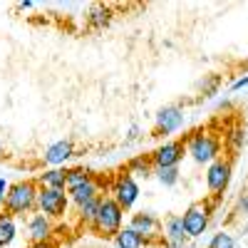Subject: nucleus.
I'll return each mask as SVG.
<instances>
[{
    "label": "nucleus",
    "instance_id": "4",
    "mask_svg": "<svg viewBox=\"0 0 248 248\" xmlns=\"http://www.w3.org/2000/svg\"><path fill=\"white\" fill-rule=\"evenodd\" d=\"M216 206H218V199H203V201H196L191 203L189 209H186L181 214V221H184V231L189 238H199L206 233V229H209V223H211V216L216 211Z\"/></svg>",
    "mask_w": 248,
    "mask_h": 248
},
{
    "label": "nucleus",
    "instance_id": "14",
    "mask_svg": "<svg viewBox=\"0 0 248 248\" xmlns=\"http://www.w3.org/2000/svg\"><path fill=\"white\" fill-rule=\"evenodd\" d=\"M221 139H223V156H238V152H243L246 147V129L243 124H231V127H223L221 129Z\"/></svg>",
    "mask_w": 248,
    "mask_h": 248
},
{
    "label": "nucleus",
    "instance_id": "9",
    "mask_svg": "<svg viewBox=\"0 0 248 248\" xmlns=\"http://www.w3.org/2000/svg\"><path fill=\"white\" fill-rule=\"evenodd\" d=\"M129 229L137 231L147 246H161V218L154 211H137V214H132Z\"/></svg>",
    "mask_w": 248,
    "mask_h": 248
},
{
    "label": "nucleus",
    "instance_id": "29",
    "mask_svg": "<svg viewBox=\"0 0 248 248\" xmlns=\"http://www.w3.org/2000/svg\"><path fill=\"white\" fill-rule=\"evenodd\" d=\"M17 8H20V10H32L35 3H32V0H23V3H17Z\"/></svg>",
    "mask_w": 248,
    "mask_h": 248
},
{
    "label": "nucleus",
    "instance_id": "11",
    "mask_svg": "<svg viewBox=\"0 0 248 248\" xmlns=\"http://www.w3.org/2000/svg\"><path fill=\"white\" fill-rule=\"evenodd\" d=\"M72 156H77L75 141L72 139H57V141H52L50 147L45 149L43 164L47 169H60V167H65V161H70Z\"/></svg>",
    "mask_w": 248,
    "mask_h": 248
},
{
    "label": "nucleus",
    "instance_id": "19",
    "mask_svg": "<svg viewBox=\"0 0 248 248\" xmlns=\"http://www.w3.org/2000/svg\"><path fill=\"white\" fill-rule=\"evenodd\" d=\"M37 186L45 189H65L67 191V179H65V169H45L43 174H37Z\"/></svg>",
    "mask_w": 248,
    "mask_h": 248
},
{
    "label": "nucleus",
    "instance_id": "1",
    "mask_svg": "<svg viewBox=\"0 0 248 248\" xmlns=\"http://www.w3.org/2000/svg\"><path fill=\"white\" fill-rule=\"evenodd\" d=\"M184 144H186V156H191L196 164H201V167H209L211 161L223 156L221 132H216L211 127L194 129L189 137H184Z\"/></svg>",
    "mask_w": 248,
    "mask_h": 248
},
{
    "label": "nucleus",
    "instance_id": "13",
    "mask_svg": "<svg viewBox=\"0 0 248 248\" xmlns=\"http://www.w3.org/2000/svg\"><path fill=\"white\" fill-rule=\"evenodd\" d=\"M52 233H55V223L47 216H43L40 211H35V214L28 216V238H30V243L35 248L37 246L45 248V243L52 238Z\"/></svg>",
    "mask_w": 248,
    "mask_h": 248
},
{
    "label": "nucleus",
    "instance_id": "15",
    "mask_svg": "<svg viewBox=\"0 0 248 248\" xmlns=\"http://www.w3.org/2000/svg\"><path fill=\"white\" fill-rule=\"evenodd\" d=\"M85 20H87V28H90V30H105V28L112 25L114 10H112V5H102V3H97V5H92V8L87 10Z\"/></svg>",
    "mask_w": 248,
    "mask_h": 248
},
{
    "label": "nucleus",
    "instance_id": "10",
    "mask_svg": "<svg viewBox=\"0 0 248 248\" xmlns=\"http://www.w3.org/2000/svg\"><path fill=\"white\" fill-rule=\"evenodd\" d=\"M184 156H186V144H184V139H167V141L159 144V147L149 154L154 169L179 167V164L184 161Z\"/></svg>",
    "mask_w": 248,
    "mask_h": 248
},
{
    "label": "nucleus",
    "instance_id": "27",
    "mask_svg": "<svg viewBox=\"0 0 248 248\" xmlns=\"http://www.w3.org/2000/svg\"><path fill=\"white\" fill-rule=\"evenodd\" d=\"M8 189H10V184H8L5 179H0V203L5 201V194H8Z\"/></svg>",
    "mask_w": 248,
    "mask_h": 248
},
{
    "label": "nucleus",
    "instance_id": "30",
    "mask_svg": "<svg viewBox=\"0 0 248 248\" xmlns=\"http://www.w3.org/2000/svg\"><path fill=\"white\" fill-rule=\"evenodd\" d=\"M0 156H3V141H0Z\"/></svg>",
    "mask_w": 248,
    "mask_h": 248
},
{
    "label": "nucleus",
    "instance_id": "23",
    "mask_svg": "<svg viewBox=\"0 0 248 248\" xmlns=\"http://www.w3.org/2000/svg\"><path fill=\"white\" fill-rule=\"evenodd\" d=\"M154 176H156V181H159L161 186H167V189H171V186H176V184H179L181 171H179V167H169V169H154Z\"/></svg>",
    "mask_w": 248,
    "mask_h": 248
},
{
    "label": "nucleus",
    "instance_id": "22",
    "mask_svg": "<svg viewBox=\"0 0 248 248\" xmlns=\"http://www.w3.org/2000/svg\"><path fill=\"white\" fill-rule=\"evenodd\" d=\"M65 179H67V189H72V186H79V184L94 179V171L85 167H72V169H65Z\"/></svg>",
    "mask_w": 248,
    "mask_h": 248
},
{
    "label": "nucleus",
    "instance_id": "8",
    "mask_svg": "<svg viewBox=\"0 0 248 248\" xmlns=\"http://www.w3.org/2000/svg\"><path fill=\"white\" fill-rule=\"evenodd\" d=\"M184 124H186L184 107L167 105V107H161L154 114V127H152V134L149 137H169V134H176L179 129H184Z\"/></svg>",
    "mask_w": 248,
    "mask_h": 248
},
{
    "label": "nucleus",
    "instance_id": "25",
    "mask_svg": "<svg viewBox=\"0 0 248 248\" xmlns=\"http://www.w3.org/2000/svg\"><path fill=\"white\" fill-rule=\"evenodd\" d=\"M243 87H248V75H246V77H238V79H233L229 90H231V92H238V90H243Z\"/></svg>",
    "mask_w": 248,
    "mask_h": 248
},
{
    "label": "nucleus",
    "instance_id": "17",
    "mask_svg": "<svg viewBox=\"0 0 248 248\" xmlns=\"http://www.w3.org/2000/svg\"><path fill=\"white\" fill-rule=\"evenodd\" d=\"M102 196H105V194H102ZM102 196H97V199H92V201H87V203H82V206H75V218H77L79 226H87V229H92V223H94V218H97V211H99Z\"/></svg>",
    "mask_w": 248,
    "mask_h": 248
},
{
    "label": "nucleus",
    "instance_id": "26",
    "mask_svg": "<svg viewBox=\"0 0 248 248\" xmlns=\"http://www.w3.org/2000/svg\"><path fill=\"white\" fill-rule=\"evenodd\" d=\"M238 214H241V216H248V194H243V196L238 199Z\"/></svg>",
    "mask_w": 248,
    "mask_h": 248
},
{
    "label": "nucleus",
    "instance_id": "5",
    "mask_svg": "<svg viewBox=\"0 0 248 248\" xmlns=\"http://www.w3.org/2000/svg\"><path fill=\"white\" fill-rule=\"evenodd\" d=\"M70 196L65 189H45V186H40L37 191V211L47 216L50 221H60L65 218L67 211H70Z\"/></svg>",
    "mask_w": 248,
    "mask_h": 248
},
{
    "label": "nucleus",
    "instance_id": "6",
    "mask_svg": "<svg viewBox=\"0 0 248 248\" xmlns=\"http://www.w3.org/2000/svg\"><path fill=\"white\" fill-rule=\"evenodd\" d=\"M231 176H233V159L229 156H218L216 161H211L206 167V189H209L211 199L221 201L223 191L231 184Z\"/></svg>",
    "mask_w": 248,
    "mask_h": 248
},
{
    "label": "nucleus",
    "instance_id": "7",
    "mask_svg": "<svg viewBox=\"0 0 248 248\" xmlns=\"http://www.w3.org/2000/svg\"><path fill=\"white\" fill-rule=\"evenodd\" d=\"M139 194H141V191H139L137 179H134V176H129L127 171L117 174V176L112 179V184H109V196L122 206L124 214L134 209V203L139 201Z\"/></svg>",
    "mask_w": 248,
    "mask_h": 248
},
{
    "label": "nucleus",
    "instance_id": "28",
    "mask_svg": "<svg viewBox=\"0 0 248 248\" xmlns=\"http://www.w3.org/2000/svg\"><path fill=\"white\" fill-rule=\"evenodd\" d=\"M139 137V127H137V124H132V127H129V134H127V141H134Z\"/></svg>",
    "mask_w": 248,
    "mask_h": 248
},
{
    "label": "nucleus",
    "instance_id": "18",
    "mask_svg": "<svg viewBox=\"0 0 248 248\" xmlns=\"http://www.w3.org/2000/svg\"><path fill=\"white\" fill-rule=\"evenodd\" d=\"M17 238V223L15 216L0 211V248H10Z\"/></svg>",
    "mask_w": 248,
    "mask_h": 248
},
{
    "label": "nucleus",
    "instance_id": "24",
    "mask_svg": "<svg viewBox=\"0 0 248 248\" xmlns=\"http://www.w3.org/2000/svg\"><path fill=\"white\" fill-rule=\"evenodd\" d=\"M206 248H236V243H233L231 233L221 231V233H216V236L209 241V246H206Z\"/></svg>",
    "mask_w": 248,
    "mask_h": 248
},
{
    "label": "nucleus",
    "instance_id": "12",
    "mask_svg": "<svg viewBox=\"0 0 248 248\" xmlns=\"http://www.w3.org/2000/svg\"><path fill=\"white\" fill-rule=\"evenodd\" d=\"M189 236L184 231V221L179 214H169L161 221V246L167 248H184Z\"/></svg>",
    "mask_w": 248,
    "mask_h": 248
},
{
    "label": "nucleus",
    "instance_id": "21",
    "mask_svg": "<svg viewBox=\"0 0 248 248\" xmlns=\"http://www.w3.org/2000/svg\"><path fill=\"white\" fill-rule=\"evenodd\" d=\"M221 85H223V77L214 72V75L203 77V79L199 82V92H201V97H203V99H211V97H216V94H218Z\"/></svg>",
    "mask_w": 248,
    "mask_h": 248
},
{
    "label": "nucleus",
    "instance_id": "2",
    "mask_svg": "<svg viewBox=\"0 0 248 248\" xmlns=\"http://www.w3.org/2000/svg\"><path fill=\"white\" fill-rule=\"evenodd\" d=\"M37 191L40 186L35 179H23V181H15L10 184V189L5 194V201H3V211L10 214V216H30L37 211Z\"/></svg>",
    "mask_w": 248,
    "mask_h": 248
},
{
    "label": "nucleus",
    "instance_id": "20",
    "mask_svg": "<svg viewBox=\"0 0 248 248\" xmlns=\"http://www.w3.org/2000/svg\"><path fill=\"white\" fill-rule=\"evenodd\" d=\"M112 241H114V246H117V248H147L144 238H141L137 231H132L129 226H124V229H122Z\"/></svg>",
    "mask_w": 248,
    "mask_h": 248
},
{
    "label": "nucleus",
    "instance_id": "3",
    "mask_svg": "<svg viewBox=\"0 0 248 248\" xmlns=\"http://www.w3.org/2000/svg\"><path fill=\"white\" fill-rule=\"evenodd\" d=\"M122 229H124V209L109 194H105L99 201V211L90 231L99 238H114Z\"/></svg>",
    "mask_w": 248,
    "mask_h": 248
},
{
    "label": "nucleus",
    "instance_id": "16",
    "mask_svg": "<svg viewBox=\"0 0 248 248\" xmlns=\"http://www.w3.org/2000/svg\"><path fill=\"white\" fill-rule=\"evenodd\" d=\"M124 171H127L129 176L149 179V176H154V164H152L149 154H139V156H132L127 164H124Z\"/></svg>",
    "mask_w": 248,
    "mask_h": 248
}]
</instances>
